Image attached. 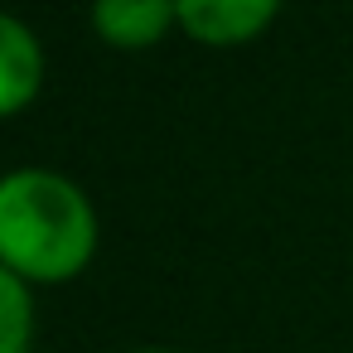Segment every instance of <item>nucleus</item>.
<instances>
[{
	"label": "nucleus",
	"mask_w": 353,
	"mask_h": 353,
	"mask_svg": "<svg viewBox=\"0 0 353 353\" xmlns=\"http://www.w3.org/2000/svg\"><path fill=\"white\" fill-rule=\"evenodd\" d=\"M97 247L88 194L54 170H15L0 184V256L25 281H68Z\"/></svg>",
	"instance_id": "1"
},
{
	"label": "nucleus",
	"mask_w": 353,
	"mask_h": 353,
	"mask_svg": "<svg viewBox=\"0 0 353 353\" xmlns=\"http://www.w3.org/2000/svg\"><path fill=\"white\" fill-rule=\"evenodd\" d=\"M281 0H174L179 25L203 44H242L266 30Z\"/></svg>",
	"instance_id": "2"
},
{
	"label": "nucleus",
	"mask_w": 353,
	"mask_h": 353,
	"mask_svg": "<svg viewBox=\"0 0 353 353\" xmlns=\"http://www.w3.org/2000/svg\"><path fill=\"white\" fill-rule=\"evenodd\" d=\"M179 20L174 0H92V25L117 49H145Z\"/></svg>",
	"instance_id": "3"
},
{
	"label": "nucleus",
	"mask_w": 353,
	"mask_h": 353,
	"mask_svg": "<svg viewBox=\"0 0 353 353\" xmlns=\"http://www.w3.org/2000/svg\"><path fill=\"white\" fill-rule=\"evenodd\" d=\"M39 78H44L39 39L25 30V20L6 15V20H0V107L20 112L39 92Z\"/></svg>",
	"instance_id": "4"
},
{
	"label": "nucleus",
	"mask_w": 353,
	"mask_h": 353,
	"mask_svg": "<svg viewBox=\"0 0 353 353\" xmlns=\"http://www.w3.org/2000/svg\"><path fill=\"white\" fill-rule=\"evenodd\" d=\"M0 295H6V339H0V353H25V339H30V290H25V276L0 271Z\"/></svg>",
	"instance_id": "5"
},
{
	"label": "nucleus",
	"mask_w": 353,
	"mask_h": 353,
	"mask_svg": "<svg viewBox=\"0 0 353 353\" xmlns=\"http://www.w3.org/2000/svg\"><path fill=\"white\" fill-rule=\"evenodd\" d=\"M136 353H170V348H136Z\"/></svg>",
	"instance_id": "6"
}]
</instances>
